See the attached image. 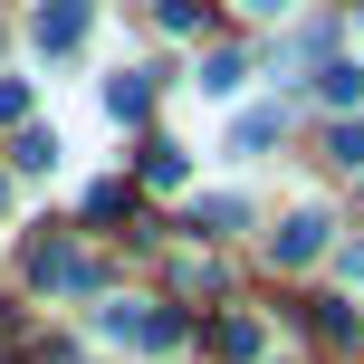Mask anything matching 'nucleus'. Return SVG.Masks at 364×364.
<instances>
[{"label":"nucleus","instance_id":"7","mask_svg":"<svg viewBox=\"0 0 364 364\" xmlns=\"http://www.w3.org/2000/svg\"><path fill=\"white\" fill-rule=\"evenodd\" d=\"M144 96H154L144 77H115V87H106V106H115V115H144Z\"/></svg>","mask_w":364,"mask_h":364},{"label":"nucleus","instance_id":"5","mask_svg":"<svg viewBox=\"0 0 364 364\" xmlns=\"http://www.w3.org/2000/svg\"><path fill=\"white\" fill-rule=\"evenodd\" d=\"M326 106H364V68H326Z\"/></svg>","mask_w":364,"mask_h":364},{"label":"nucleus","instance_id":"3","mask_svg":"<svg viewBox=\"0 0 364 364\" xmlns=\"http://www.w3.org/2000/svg\"><path fill=\"white\" fill-rule=\"evenodd\" d=\"M211 346H220V355H240V364H250V355H259V316H220V326H211Z\"/></svg>","mask_w":364,"mask_h":364},{"label":"nucleus","instance_id":"2","mask_svg":"<svg viewBox=\"0 0 364 364\" xmlns=\"http://www.w3.org/2000/svg\"><path fill=\"white\" fill-rule=\"evenodd\" d=\"M87 38V0H48L38 10V48H77Z\"/></svg>","mask_w":364,"mask_h":364},{"label":"nucleus","instance_id":"6","mask_svg":"<svg viewBox=\"0 0 364 364\" xmlns=\"http://www.w3.org/2000/svg\"><path fill=\"white\" fill-rule=\"evenodd\" d=\"M230 144H278V115H269V106H259V115H240V125H230Z\"/></svg>","mask_w":364,"mask_h":364},{"label":"nucleus","instance_id":"8","mask_svg":"<svg viewBox=\"0 0 364 364\" xmlns=\"http://www.w3.org/2000/svg\"><path fill=\"white\" fill-rule=\"evenodd\" d=\"M250 10H269V19H278V10H297V0H250Z\"/></svg>","mask_w":364,"mask_h":364},{"label":"nucleus","instance_id":"4","mask_svg":"<svg viewBox=\"0 0 364 364\" xmlns=\"http://www.w3.org/2000/svg\"><path fill=\"white\" fill-rule=\"evenodd\" d=\"M240 77H250V58H230V48H220V58H211V68H201V87H211V96H230V87H240Z\"/></svg>","mask_w":364,"mask_h":364},{"label":"nucleus","instance_id":"1","mask_svg":"<svg viewBox=\"0 0 364 364\" xmlns=\"http://www.w3.org/2000/svg\"><path fill=\"white\" fill-rule=\"evenodd\" d=\"M316 250H326V211H288V220H278V240H269L278 269H307Z\"/></svg>","mask_w":364,"mask_h":364}]
</instances>
